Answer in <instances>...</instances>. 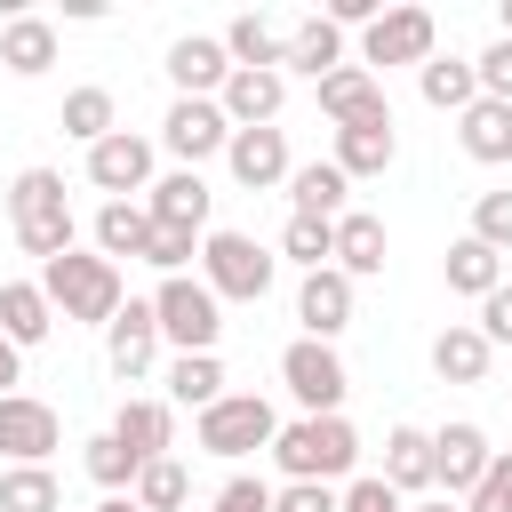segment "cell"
Listing matches in <instances>:
<instances>
[{"mask_svg": "<svg viewBox=\"0 0 512 512\" xmlns=\"http://www.w3.org/2000/svg\"><path fill=\"white\" fill-rule=\"evenodd\" d=\"M496 40H512V0H504V8H496Z\"/></svg>", "mask_w": 512, "mask_h": 512, "instance_id": "f907efd6", "label": "cell"}, {"mask_svg": "<svg viewBox=\"0 0 512 512\" xmlns=\"http://www.w3.org/2000/svg\"><path fill=\"white\" fill-rule=\"evenodd\" d=\"M416 96L432 104V112H472L480 104V80H472V56H432V64H416Z\"/></svg>", "mask_w": 512, "mask_h": 512, "instance_id": "f546056e", "label": "cell"}, {"mask_svg": "<svg viewBox=\"0 0 512 512\" xmlns=\"http://www.w3.org/2000/svg\"><path fill=\"white\" fill-rule=\"evenodd\" d=\"M272 432H280V416H272V400L264 392H224L216 408H200V424H192V440L208 448V456H224V464H240V456H256V448H272Z\"/></svg>", "mask_w": 512, "mask_h": 512, "instance_id": "8992f818", "label": "cell"}, {"mask_svg": "<svg viewBox=\"0 0 512 512\" xmlns=\"http://www.w3.org/2000/svg\"><path fill=\"white\" fill-rule=\"evenodd\" d=\"M320 112H328V128H352V120H392L384 80H376V72H360V64H336V72L320 80Z\"/></svg>", "mask_w": 512, "mask_h": 512, "instance_id": "ffe728a7", "label": "cell"}, {"mask_svg": "<svg viewBox=\"0 0 512 512\" xmlns=\"http://www.w3.org/2000/svg\"><path fill=\"white\" fill-rule=\"evenodd\" d=\"M104 360H112V376H120V384L152 376V360H160V320H152V304H144V296H128V304L112 312V328H104Z\"/></svg>", "mask_w": 512, "mask_h": 512, "instance_id": "9a60e30c", "label": "cell"}, {"mask_svg": "<svg viewBox=\"0 0 512 512\" xmlns=\"http://www.w3.org/2000/svg\"><path fill=\"white\" fill-rule=\"evenodd\" d=\"M8 232H16V248L24 256H64L72 248V200H64V176L56 168H16V184H8Z\"/></svg>", "mask_w": 512, "mask_h": 512, "instance_id": "3957f363", "label": "cell"}, {"mask_svg": "<svg viewBox=\"0 0 512 512\" xmlns=\"http://www.w3.org/2000/svg\"><path fill=\"white\" fill-rule=\"evenodd\" d=\"M192 256H200V232H176V224H152V240H144V256H136V264H152L160 280H176V272H184Z\"/></svg>", "mask_w": 512, "mask_h": 512, "instance_id": "ab89813d", "label": "cell"}, {"mask_svg": "<svg viewBox=\"0 0 512 512\" xmlns=\"http://www.w3.org/2000/svg\"><path fill=\"white\" fill-rule=\"evenodd\" d=\"M152 176H160V144H152V136L112 128L104 144H88V184H96L104 200H136V192H152Z\"/></svg>", "mask_w": 512, "mask_h": 512, "instance_id": "ba28073f", "label": "cell"}, {"mask_svg": "<svg viewBox=\"0 0 512 512\" xmlns=\"http://www.w3.org/2000/svg\"><path fill=\"white\" fill-rule=\"evenodd\" d=\"M224 56H232V72H280V56H288V24H272L264 8H248V16H232L224 32Z\"/></svg>", "mask_w": 512, "mask_h": 512, "instance_id": "7402d4cb", "label": "cell"}, {"mask_svg": "<svg viewBox=\"0 0 512 512\" xmlns=\"http://www.w3.org/2000/svg\"><path fill=\"white\" fill-rule=\"evenodd\" d=\"M280 104H288V80L280 72H232L216 88V112L232 128H280Z\"/></svg>", "mask_w": 512, "mask_h": 512, "instance_id": "d6986e66", "label": "cell"}, {"mask_svg": "<svg viewBox=\"0 0 512 512\" xmlns=\"http://www.w3.org/2000/svg\"><path fill=\"white\" fill-rule=\"evenodd\" d=\"M344 192H352V184H344L336 160H304V168H288V200H296L288 216H320V224H336V216H344Z\"/></svg>", "mask_w": 512, "mask_h": 512, "instance_id": "4dcf8cb0", "label": "cell"}, {"mask_svg": "<svg viewBox=\"0 0 512 512\" xmlns=\"http://www.w3.org/2000/svg\"><path fill=\"white\" fill-rule=\"evenodd\" d=\"M472 80H480V96L512 104V40H488V48L472 56Z\"/></svg>", "mask_w": 512, "mask_h": 512, "instance_id": "ee69618b", "label": "cell"}, {"mask_svg": "<svg viewBox=\"0 0 512 512\" xmlns=\"http://www.w3.org/2000/svg\"><path fill=\"white\" fill-rule=\"evenodd\" d=\"M272 512H336V488H320V480H280V488H272Z\"/></svg>", "mask_w": 512, "mask_h": 512, "instance_id": "7dc6e473", "label": "cell"}, {"mask_svg": "<svg viewBox=\"0 0 512 512\" xmlns=\"http://www.w3.org/2000/svg\"><path fill=\"white\" fill-rule=\"evenodd\" d=\"M456 144H464V160H480V168H504V160H512V104L480 96L472 112H456Z\"/></svg>", "mask_w": 512, "mask_h": 512, "instance_id": "83f0119b", "label": "cell"}, {"mask_svg": "<svg viewBox=\"0 0 512 512\" xmlns=\"http://www.w3.org/2000/svg\"><path fill=\"white\" fill-rule=\"evenodd\" d=\"M208 208H216V192H208L200 168H168V176H152V192H144V216H152V224H176V232H208Z\"/></svg>", "mask_w": 512, "mask_h": 512, "instance_id": "2e32d148", "label": "cell"}, {"mask_svg": "<svg viewBox=\"0 0 512 512\" xmlns=\"http://www.w3.org/2000/svg\"><path fill=\"white\" fill-rule=\"evenodd\" d=\"M472 240L496 248V256H512V192H480L472 200Z\"/></svg>", "mask_w": 512, "mask_h": 512, "instance_id": "60d3db41", "label": "cell"}, {"mask_svg": "<svg viewBox=\"0 0 512 512\" xmlns=\"http://www.w3.org/2000/svg\"><path fill=\"white\" fill-rule=\"evenodd\" d=\"M280 384H288V400H296L304 416H344L352 368H344V352H336V344H312V336H296V344L280 352Z\"/></svg>", "mask_w": 512, "mask_h": 512, "instance_id": "52a82bcc", "label": "cell"}, {"mask_svg": "<svg viewBox=\"0 0 512 512\" xmlns=\"http://www.w3.org/2000/svg\"><path fill=\"white\" fill-rule=\"evenodd\" d=\"M352 280L336 272V264H320V272H304V288H296V328L312 336V344H336L344 328H352Z\"/></svg>", "mask_w": 512, "mask_h": 512, "instance_id": "5bb4252c", "label": "cell"}, {"mask_svg": "<svg viewBox=\"0 0 512 512\" xmlns=\"http://www.w3.org/2000/svg\"><path fill=\"white\" fill-rule=\"evenodd\" d=\"M200 280H208L216 304H264L272 280H280V256H272L256 232L216 224V232H200Z\"/></svg>", "mask_w": 512, "mask_h": 512, "instance_id": "277c9868", "label": "cell"}, {"mask_svg": "<svg viewBox=\"0 0 512 512\" xmlns=\"http://www.w3.org/2000/svg\"><path fill=\"white\" fill-rule=\"evenodd\" d=\"M336 64H344V32H336L328 16H296V24H288V56H280V80H312V88H320Z\"/></svg>", "mask_w": 512, "mask_h": 512, "instance_id": "e0dca14e", "label": "cell"}, {"mask_svg": "<svg viewBox=\"0 0 512 512\" xmlns=\"http://www.w3.org/2000/svg\"><path fill=\"white\" fill-rule=\"evenodd\" d=\"M336 512H408V504H400L376 472H360V480H344V488H336Z\"/></svg>", "mask_w": 512, "mask_h": 512, "instance_id": "f6af8a7d", "label": "cell"}, {"mask_svg": "<svg viewBox=\"0 0 512 512\" xmlns=\"http://www.w3.org/2000/svg\"><path fill=\"white\" fill-rule=\"evenodd\" d=\"M280 256L304 264V272L336 264V224H320V216H288V224H280Z\"/></svg>", "mask_w": 512, "mask_h": 512, "instance_id": "74e56055", "label": "cell"}, {"mask_svg": "<svg viewBox=\"0 0 512 512\" xmlns=\"http://www.w3.org/2000/svg\"><path fill=\"white\" fill-rule=\"evenodd\" d=\"M272 464H280V480H320V488H336V480L360 464V432H352V416H296V424L272 432Z\"/></svg>", "mask_w": 512, "mask_h": 512, "instance_id": "7a4b0ae2", "label": "cell"}, {"mask_svg": "<svg viewBox=\"0 0 512 512\" xmlns=\"http://www.w3.org/2000/svg\"><path fill=\"white\" fill-rule=\"evenodd\" d=\"M0 64H8L16 80H40V72L56 64V24H48V16H24V8H16V16L0 24Z\"/></svg>", "mask_w": 512, "mask_h": 512, "instance_id": "f1b7e54d", "label": "cell"}, {"mask_svg": "<svg viewBox=\"0 0 512 512\" xmlns=\"http://www.w3.org/2000/svg\"><path fill=\"white\" fill-rule=\"evenodd\" d=\"M80 464H88V480H96L104 496H128V488H136V472H144V464H136V456H128V448H120L112 432H96Z\"/></svg>", "mask_w": 512, "mask_h": 512, "instance_id": "f35d334b", "label": "cell"}, {"mask_svg": "<svg viewBox=\"0 0 512 512\" xmlns=\"http://www.w3.org/2000/svg\"><path fill=\"white\" fill-rule=\"evenodd\" d=\"M144 304H152V320H160V344H176V352H216V336H224V304L208 296L200 272L160 280Z\"/></svg>", "mask_w": 512, "mask_h": 512, "instance_id": "5b68a950", "label": "cell"}, {"mask_svg": "<svg viewBox=\"0 0 512 512\" xmlns=\"http://www.w3.org/2000/svg\"><path fill=\"white\" fill-rule=\"evenodd\" d=\"M0 512H64V488L48 464H8L0 472Z\"/></svg>", "mask_w": 512, "mask_h": 512, "instance_id": "d590c367", "label": "cell"}, {"mask_svg": "<svg viewBox=\"0 0 512 512\" xmlns=\"http://www.w3.org/2000/svg\"><path fill=\"white\" fill-rule=\"evenodd\" d=\"M440 56V24H432V8H384L368 32H360V72L368 64H432Z\"/></svg>", "mask_w": 512, "mask_h": 512, "instance_id": "9c48e42d", "label": "cell"}, {"mask_svg": "<svg viewBox=\"0 0 512 512\" xmlns=\"http://www.w3.org/2000/svg\"><path fill=\"white\" fill-rule=\"evenodd\" d=\"M136 464H152V456H168V440H176V408L168 400H120V416L104 424Z\"/></svg>", "mask_w": 512, "mask_h": 512, "instance_id": "484cf974", "label": "cell"}, {"mask_svg": "<svg viewBox=\"0 0 512 512\" xmlns=\"http://www.w3.org/2000/svg\"><path fill=\"white\" fill-rule=\"evenodd\" d=\"M208 512H272V480H264V472H232V480L208 496Z\"/></svg>", "mask_w": 512, "mask_h": 512, "instance_id": "b9f144b4", "label": "cell"}, {"mask_svg": "<svg viewBox=\"0 0 512 512\" xmlns=\"http://www.w3.org/2000/svg\"><path fill=\"white\" fill-rule=\"evenodd\" d=\"M376 480H384L392 496H432V432H424V424H392Z\"/></svg>", "mask_w": 512, "mask_h": 512, "instance_id": "cb8c5ba5", "label": "cell"}, {"mask_svg": "<svg viewBox=\"0 0 512 512\" xmlns=\"http://www.w3.org/2000/svg\"><path fill=\"white\" fill-rule=\"evenodd\" d=\"M96 512H136V496H104V504H96Z\"/></svg>", "mask_w": 512, "mask_h": 512, "instance_id": "816d5d0a", "label": "cell"}, {"mask_svg": "<svg viewBox=\"0 0 512 512\" xmlns=\"http://www.w3.org/2000/svg\"><path fill=\"white\" fill-rule=\"evenodd\" d=\"M472 328L488 336V352H504V344H512V280L480 296V320H472Z\"/></svg>", "mask_w": 512, "mask_h": 512, "instance_id": "bcb514c9", "label": "cell"}, {"mask_svg": "<svg viewBox=\"0 0 512 512\" xmlns=\"http://www.w3.org/2000/svg\"><path fill=\"white\" fill-rule=\"evenodd\" d=\"M440 280H448V296H488V288H504V256L496 248H480L472 232L464 240H448V256H440Z\"/></svg>", "mask_w": 512, "mask_h": 512, "instance_id": "1f68e13d", "label": "cell"}, {"mask_svg": "<svg viewBox=\"0 0 512 512\" xmlns=\"http://www.w3.org/2000/svg\"><path fill=\"white\" fill-rule=\"evenodd\" d=\"M168 80H176V96H216V88L232 80L224 40H216V32H184V40H168Z\"/></svg>", "mask_w": 512, "mask_h": 512, "instance_id": "ac0fdd59", "label": "cell"}, {"mask_svg": "<svg viewBox=\"0 0 512 512\" xmlns=\"http://www.w3.org/2000/svg\"><path fill=\"white\" fill-rule=\"evenodd\" d=\"M488 456H496V448H488V432H480V424H464V416H456V424H440V432H432V488L464 504V496L480 488Z\"/></svg>", "mask_w": 512, "mask_h": 512, "instance_id": "8fae6325", "label": "cell"}, {"mask_svg": "<svg viewBox=\"0 0 512 512\" xmlns=\"http://www.w3.org/2000/svg\"><path fill=\"white\" fill-rule=\"evenodd\" d=\"M16 384H24V352H16V344H8V336H0V400H8V392H16Z\"/></svg>", "mask_w": 512, "mask_h": 512, "instance_id": "c3c4849f", "label": "cell"}, {"mask_svg": "<svg viewBox=\"0 0 512 512\" xmlns=\"http://www.w3.org/2000/svg\"><path fill=\"white\" fill-rule=\"evenodd\" d=\"M216 400H224V360H216V352H176V360H168V408H192V416H200V408H216Z\"/></svg>", "mask_w": 512, "mask_h": 512, "instance_id": "836d02e7", "label": "cell"}, {"mask_svg": "<svg viewBox=\"0 0 512 512\" xmlns=\"http://www.w3.org/2000/svg\"><path fill=\"white\" fill-rule=\"evenodd\" d=\"M160 144L176 152V168H200V160H224L232 120L216 112V96H176V104L160 112Z\"/></svg>", "mask_w": 512, "mask_h": 512, "instance_id": "30bf717a", "label": "cell"}, {"mask_svg": "<svg viewBox=\"0 0 512 512\" xmlns=\"http://www.w3.org/2000/svg\"><path fill=\"white\" fill-rule=\"evenodd\" d=\"M56 128H64L72 144H104V136L120 128V96L88 80V88H72V96H64V112H56Z\"/></svg>", "mask_w": 512, "mask_h": 512, "instance_id": "e575fe53", "label": "cell"}, {"mask_svg": "<svg viewBox=\"0 0 512 512\" xmlns=\"http://www.w3.org/2000/svg\"><path fill=\"white\" fill-rule=\"evenodd\" d=\"M56 440H64V424H56L48 400H32V392H8L0 400V456L8 464H48Z\"/></svg>", "mask_w": 512, "mask_h": 512, "instance_id": "7c38bea8", "label": "cell"}, {"mask_svg": "<svg viewBox=\"0 0 512 512\" xmlns=\"http://www.w3.org/2000/svg\"><path fill=\"white\" fill-rule=\"evenodd\" d=\"M136 512H184V496H192V472L176 464V456H152L144 472H136Z\"/></svg>", "mask_w": 512, "mask_h": 512, "instance_id": "8d00e7d4", "label": "cell"}, {"mask_svg": "<svg viewBox=\"0 0 512 512\" xmlns=\"http://www.w3.org/2000/svg\"><path fill=\"white\" fill-rule=\"evenodd\" d=\"M384 256H392V232H384V216H368V208H344V216H336V272L360 288V280H376V272H384Z\"/></svg>", "mask_w": 512, "mask_h": 512, "instance_id": "44dd1931", "label": "cell"}, {"mask_svg": "<svg viewBox=\"0 0 512 512\" xmlns=\"http://www.w3.org/2000/svg\"><path fill=\"white\" fill-rule=\"evenodd\" d=\"M488 368H496V352H488V336L472 320H448L432 336V376L440 384H488Z\"/></svg>", "mask_w": 512, "mask_h": 512, "instance_id": "d4e9b609", "label": "cell"}, {"mask_svg": "<svg viewBox=\"0 0 512 512\" xmlns=\"http://www.w3.org/2000/svg\"><path fill=\"white\" fill-rule=\"evenodd\" d=\"M464 512H512V448L488 456V472H480V488L464 496Z\"/></svg>", "mask_w": 512, "mask_h": 512, "instance_id": "7bdbcfd3", "label": "cell"}, {"mask_svg": "<svg viewBox=\"0 0 512 512\" xmlns=\"http://www.w3.org/2000/svg\"><path fill=\"white\" fill-rule=\"evenodd\" d=\"M224 168H232V184L240 192H272V184H288V128H232V144H224Z\"/></svg>", "mask_w": 512, "mask_h": 512, "instance_id": "4fadbf2b", "label": "cell"}, {"mask_svg": "<svg viewBox=\"0 0 512 512\" xmlns=\"http://www.w3.org/2000/svg\"><path fill=\"white\" fill-rule=\"evenodd\" d=\"M88 232H96V256H104V264H120V256H144L152 216H144V200H104Z\"/></svg>", "mask_w": 512, "mask_h": 512, "instance_id": "d6a6232c", "label": "cell"}, {"mask_svg": "<svg viewBox=\"0 0 512 512\" xmlns=\"http://www.w3.org/2000/svg\"><path fill=\"white\" fill-rule=\"evenodd\" d=\"M0 336H8L16 352H32V344L56 336V312H48L40 280H0Z\"/></svg>", "mask_w": 512, "mask_h": 512, "instance_id": "4316f807", "label": "cell"}, {"mask_svg": "<svg viewBox=\"0 0 512 512\" xmlns=\"http://www.w3.org/2000/svg\"><path fill=\"white\" fill-rule=\"evenodd\" d=\"M328 160L344 168V184L384 176V168L400 160V128H392V120H352V128H336V152H328Z\"/></svg>", "mask_w": 512, "mask_h": 512, "instance_id": "603a6c76", "label": "cell"}, {"mask_svg": "<svg viewBox=\"0 0 512 512\" xmlns=\"http://www.w3.org/2000/svg\"><path fill=\"white\" fill-rule=\"evenodd\" d=\"M40 296L56 320H80V328H112V312L128 304V280L120 264H104L96 248H64L40 264Z\"/></svg>", "mask_w": 512, "mask_h": 512, "instance_id": "6da1fadb", "label": "cell"}, {"mask_svg": "<svg viewBox=\"0 0 512 512\" xmlns=\"http://www.w3.org/2000/svg\"><path fill=\"white\" fill-rule=\"evenodd\" d=\"M408 512H464L456 496H424V504H408Z\"/></svg>", "mask_w": 512, "mask_h": 512, "instance_id": "681fc988", "label": "cell"}]
</instances>
